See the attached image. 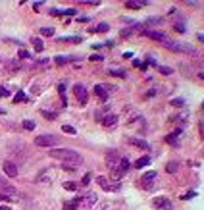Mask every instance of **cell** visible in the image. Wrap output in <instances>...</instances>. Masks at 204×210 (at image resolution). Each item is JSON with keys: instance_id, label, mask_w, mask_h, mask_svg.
Here are the masks:
<instances>
[{"instance_id": "42", "label": "cell", "mask_w": 204, "mask_h": 210, "mask_svg": "<svg viewBox=\"0 0 204 210\" xmlns=\"http://www.w3.org/2000/svg\"><path fill=\"white\" fill-rule=\"evenodd\" d=\"M175 31H185V25H179V23H177V25H175Z\"/></svg>"}, {"instance_id": "32", "label": "cell", "mask_w": 204, "mask_h": 210, "mask_svg": "<svg viewBox=\"0 0 204 210\" xmlns=\"http://www.w3.org/2000/svg\"><path fill=\"white\" fill-rule=\"evenodd\" d=\"M110 73H112V75H119V77H125V71H123V70H110Z\"/></svg>"}, {"instance_id": "35", "label": "cell", "mask_w": 204, "mask_h": 210, "mask_svg": "<svg viewBox=\"0 0 204 210\" xmlns=\"http://www.w3.org/2000/svg\"><path fill=\"white\" fill-rule=\"evenodd\" d=\"M172 104H173V106H183V104H185V100H183V98H179V100L175 98V100H172Z\"/></svg>"}, {"instance_id": "30", "label": "cell", "mask_w": 204, "mask_h": 210, "mask_svg": "<svg viewBox=\"0 0 204 210\" xmlns=\"http://www.w3.org/2000/svg\"><path fill=\"white\" fill-rule=\"evenodd\" d=\"M42 116L46 120H56V114L54 112H46V110H42Z\"/></svg>"}, {"instance_id": "29", "label": "cell", "mask_w": 204, "mask_h": 210, "mask_svg": "<svg viewBox=\"0 0 204 210\" xmlns=\"http://www.w3.org/2000/svg\"><path fill=\"white\" fill-rule=\"evenodd\" d=\"M21 100H25V93L23 91H17V95L14 96V102H21Z\"/></svg>"}, {"instance_id": "9", "label": "cell", "mask_w": 204, "mask_h": 210, "mask_svg": "<svg viewBox=\"0 0 204 210\" xmlns=\"http://www.w3.org/2000/svg\"><path fill=\"white\" fill-rule=\"evenodd\" d=\"M181 133H183V129H181V127H177V129L173 131V133L166 135V143H168V145H172V147H177V137H179Z\"/></svg>"}, {"instance_id": "22", "label": "cell", "mask_w": 204, "mask_h": 210, "mask_svg": "<svg viewBox=\"0 0 204 210\" xmlns=\"http://www.w3.org/2000/svg\"><path fill=\"white\" fill-rule=\"evenodd\" d=\"M156 178V172L154 170H150V172H146V173H143V181L144 183H148V181H152Z\"/></svg>"}, {"instance_id": "15", "label": "cell", "mask_w": 204, "mask_h": 210, "mask_svg": "<svg viewBox=\"0 0 204 210\" xmlns=\"http://www.w3.org/2000/svg\"><path fill=\"white\" fill-rule=\"evenodd\" d=\"M166 172H168V173H175V172H179V162H177V160L168 162V166H166Z\"/></svg>"}, {"instance_id": "21", "label": "cell", "mask_w": 204, "mask_h": 210, "mask_svg": "<svg viewBox=\"0 0 204 210\" xmlns=\"http://www.w3.org/2000/svg\"><path fill=\"white\" fill-rule=\"evenodd\" d=\"M71 60H75L73 56H56V64H58V66H64V64H67V62H71Z\"/></svg>"}, {"instance_id": "20", "label": "cell", "mask_w": 204, "mask_h": 210, "mask_svg": "<svg viewBox=\"0 0 204 210\" xmlns=\"http://www.w3.org/2000/svg\"><path fill=\"white\" fill-rule=\"evenodd\" d=\"M131 143H133V145L135 147H139V149H150V145H148V143H146V141H143V139H131Z\"/></svg>"}, {"instance_id": "46", "label": "cell", "mask_w": 204, "mask_h": 210, "mask_svg": "<svg viewBox=\"0 0 204 210\" xmlns=\"http://www.w3.org/2000/svg\"><path fill=\"white\" fill-rule=\"evenodd\" d=\"M0 210H12L10 206H0Z\"/></svg>"}, {"instance_id": "4", "label": "cell", "mask_w": 204, "mask_h": 210, "mask_svg": "<svg viewBox=\"0 0 204 210\" xmlns=\"http://www.w3.org/2000/svg\"><path fill=\"white\" fill-rule=\"evenodd\" d=\"M152 204L160 210H172V201H169L168 197H156L152 201Z\"/></svg>"}, {"instance_id": "19", "label": "cell", "mask_w": 204, "mask_h": 210, "mask_svg": "<svg viewBox=\"0 0 204 210\" xmlns=\"http://www.w3.org/2000/svg\"><path fill=\"white\" fill-rule=\"evenodd\" d=\"M81 204V197H77L75 201H70V203H66V210H77V206Z\"/></svg>"}, {"instance_id": "39", "label": "cell", "mask_w": 204, "mask_h": 210, "mask_svg": "<svg viewBox=\"0 0 204 210\" xmlns=\"http://www.w3.org/2000/svg\"><path fill=\"white\" fill-rule=\"evenodd\" d=\"M41 6H42V2H35V4H33V10H35V12H39Z\"/></svg>"}, {"instance_id": "12", "label": "cell", "mask_w": 204, "mask_h": 210, "mask_svg": "<svg viewBox=\"0 0 204 210\" xmlns=\"http://www.w3.org/2000/svg\"><path fill=\"white\" fill-rule=\"evenodd\" d=\"M143 6H146L144 0H127L125 2V8H129V10H141Z\"/></svg>"}, {"instance_id": "3", "label": "cell", "mask_w": 204, "mask_h": 210, "mask_svg": "<svg viewBox=\"0 0 204 210\" xmlns=\"http://www.w3.org/2000/svg\"><path fill=\"white\" fill-rule=\"evenodd\" d=\"M35 145L41 149H50L54 145H58V139L54 135H39V137H35Z\"/></svg>"}, {"instance_id": "24", "label": "cell", "mask_w": 204, "mask_h": 210, "mask_svg": "<svg viewBox=\"0 0 204 210\" xmlns=\"http://www.w3.org/2000/svg\"><path fill=\"white\" fill-rule=\"evenodd\" d=\"M62 131H64V133H67V135H75L77 133V129L73 125H62Z\"/></svg>"}, {"instance_id": "13", "label": "cell", "mask_w": 204, "mask_h": 210, "mask_svg": "<svg viewBox=\"0 0 204 210\" xmlns=\"http://www.w3.org/2000/svg\"><path fill=\"white\" fill-rule=\"evenodd\" d=\"M106 160H108V166H114L116 162H119V156H118V152L116 150H110L106 154Z\"/></svg>"}, {"instance_id": "14", "label": "cell", "mask_w": 204, "mask_h": 210, "mask_svg": "<svg viewBox=\"0 0 204 210\" xmlns=\"http://www.w3.org/2000/svg\"><path fill=\"white\" fill-rule=\"evenodd\" d=\"M81 203H83L85 206H93V204L96 203V195H95V193H89L85 198H81Z\"/></svg>"}, {"instance_id": "26", "label": "cell", "mask_w": 204, "mask_h": 210, "mask_svg": "<svg viewBox=\"0 0 204 210\" xmlns=\"http://www.w3.org/2000/svg\"><path fill=\"white\" fill-rule=\"evenodd\" d=\"M41 35H42V37H52V35H54V29H52V27H42V29H41Z\"/></svg>"}, {"instance_id": "38", "label": "cell", "mask_w": 204, "mask_h": 210, "mask_svg": "<svg viewBox=\"0 0 204 210\" xmlns=\"http://www.w3.org/2000/svg\"><path fill=\"white\" fill-rule=\"evenodd\" d=\"M62 14H66V16H73V14H75V10H73V8H70V10H66V12H62Z\"/></svg>"}, {"instance_id": "23", "label": "cell", "mask_w": 204, "mask_h": 210, "mask_svg": "<svg viewBox=\"0 0 204 210\" xmlns=\"http://www.w3.org/2000/svg\"><path fill=\"white\" fill-rule=\"evenodd\" d=\"M108 29H110V25H108V23H100L98 27H95V29H90V33H96V31H98V33H106Z\"/></svg>"}, {"instance_id": "8", "label": "cell", "mask_w": 204, "mask_h": 210, "mask_svg": "<svg viewBox=\"0 0 204 210\" xmlns=\"http://www.w3.org/2000/svg\"><path fill=\"white\" fill-rule=\"evenodd\" d=\"M4 173L8 175V178H17V166H16L14 162L6 160V162H4Z\"/></svg>"}, {"instance_id": "10", "label": "cell", "mask_w": 204, "mask_h": 210, "mask_svg": "<svg viewBox=\"0 0 204 210\" xmlns=\"http://www.w3.org/2000/svg\"><path fill=\"white\" fill-rule=\"evenodd\" d=\"M102 125L104 127H112V125H116L118 124V114H108V116H102Z\"/></svg>"}, {"instance_id": "44", "label": "cell", "mask_w": 204, "mask_h": 210, "mask_svg": "<svg viewBox=\"0 0 204 210\" xmlns=\"http://www.w3.org/2000/svg\"><path fill=\"white\" fill-rule=\"evenodd\" d=\"M0 95H4V96H8V95H10V93H8V91H6V89H2V87H0Z\"/></svg>"}, {"instance_id": "43", "label": "cell", "mask_w": 204, "mask_h": 210, "mask_svg": "<svg viewBox=\"0 0 204 210\" xmlns=\"http://www.w3.org/2000/svg\"><path fill=\"white\" fill-rule=\"evenodd\" d=\"M154 95H156V91H154V89H152V91H148V93H146V95H144V96H146V98H148V96H154Z\"/></svg>"}, {"instance_id": "40", "label": "cell", "mask_w": 204, "mask_h": 210, "mask_svg": "<svg viewBox=\"0 0 204 210\" xmlns=\"http://www.w3.org/2000/svg\"><path fill=\"white\" fill-rule=\"evenodd\" d=\"M58 91L64 95V91H66V85H64V83H60V85H58Z\"/></svg>"}, {"instance_id": "2", "label": "cell", "mask_w": 204, "mask_h": 210, "mask_svg": "<svg viewBox=\"0 0 204 210\" xmlns=\"http://www.w3.org/2000/svg\"><path fill=\"white\" fill-rule=\"evenodd\" d=\"M162 45L166 48H169V50H173V52H185V54H195L197 52L192 45H187V42H181V41H173V39H169V37L162 42Z\"/></svg>"}, {"instance_id": "25", "label": "cell", "mask_w": 204, "mask_h": 210, "mask_svg": "<svg viewBox=\"0 0 204 210\" xmlns=\"http://www.w3.org/2000/svg\"><path fill=\"white\" fill-rule=\"evenodd\" d=\"M77 187H79V185H77L75 181H66V183H64V189H67V191H77Z\"/></svg>"}, {"instance_id": "6", "label": "cell", "mask_w": 204, "mask_h": 210, "mask_svg": "<svg viewBox=\"0 0 204 210\" xmlns=\"http://www.w3.org/2000/svg\"><path fill=\"white\" fill-rule=\"evenodd\" d=\"M143 35H144V37H150V39H154V41H160V42H164V41L168 39V35H166V33H160V31H152V29H143Z\"/></svg>"}, {"instance_id": "11", "label": "cell", "mask_w": 204, "mask_h": 210, "mask_svg": "<svg viewBox=\"0 0 204 210\" xmlns=\"http://www.w3.org/2000/svg\"><path fill=\"white\" fill-rule=\"evenodd\" d=\"M0 189H4L8 195H14V193H16V187L10 185V181L4 178V175H0Z\"/></svg>"}, {"instance_id": "28", "label": "cell", "mask_w": 204, "mask_h": 210, "mask_svg": "<svg viewBox=\"0 0 204 210\" xmlns=\"http://www.w3.org/2000/svg\"><path fill=\"white\" fill-rule=\"evenodd\" d=\"M158 71L164 73V75H172V73H173V70H172V68H168V66H160V68H158Z\"/></svg>"}, {"instance_id": "7", "label": "cell", "mask_w": 204, "mask_h": 210, "mask_svg": "<svg viewBox=\"0 0 204 210\" xmlns=\"http://www.w3.org/2000/svg\"><path fill=\"white\" fill-rule=\"evenodd\" d=\"M73 93H75V96L79 98V102H87V98H89V93H87V89L83 85H73Z\"/></svg>"}, {"instance_id": "45", "label": "cell", "mask_w": 204, "mask_h": 210, "mask_svg": "<svg viewBox=\"0 0 204 210\" xmlns=\"http://www.w3.org/2000/svg\"><path fill=\"white\" fill-rule=\"evenodd\" d=\"M195 195H197V193H195V191H192V193H187V195H185L183 198H191V197H195Z\"/></svg>"}, {"instance_id": "36", "label": "cell", "mask_w": 204, "mask_h": 210, "mask_svg": "<svg viewBox=\"0 0 204 210\" xmlns=\"http://www.w3.org/2000/svg\"><path fill=\"white\" fill-rule=\"evenodd\" d=\"M0 201H4V203H10V201H12V197H10V195H2V193H0Z\"/></svg>"}, {"instance_id": "27", "label": "cell", "mask_w": 204, "mask_h": 210, "mask_svg": "<svg viewBox=\"0 0 204 210\" xmlns=\"http://www.w3.org/2000/svg\"><path fill=\"white\" fill-rule=\"evenodd\" d=\"M23 129H27V131L35 129V121H33V120H25V121H23Z\"/></svg>"}, {"instance_id": "47", "label": "cell", "mask_w": 204, "mask_h": 210, "mask_svg": "<svg viewBox=\"0 0 204 210\" xmlns=\"http://www.w3.org/2000/svg\"><path fill=\"white\" fill-rule=\"evenodd\" d=\"M200 127H202V135H204V124H202V125H200Z\"/></svg>"}, {"instance_id": "17", "label": "cell", "mask_w": 204, "mask_h": 210, "mask_svg": "<svg viewBox=\"0 0 204 210\" xmlns=\"http://www.w3.org/2000/svg\"><path fill=\"white\" fill-rule=\"evenodd\" d=\"M152 160H150V156H141L137 162H135V168H144V166H148Z\"/></svg>"}, {"instance_id": "31", "label": "cell", "mask_w": 204, "mask_h": 210, "mask_svg": "<svg viewBox=\"0 0 204 210\" xmlns=\"http://www.w3.org/2000/svg\"><path fill=\"white\" fill-rule=\"evenodd\" d=\"M62 168H64L66 172H75L77 166H71V164H62Z\"/></svg>"}, {"instance_id": "1", "label": "cell", "mask_w": 204, "mask_h": 210, "mask_svg": "<svg viewBox=\"0 0 204 210\" xmlns=\"http://www.w3.org/2000/svg\"><path fill=\"white\" fill-rule=\"evenodd\" d=\"M50 158L62 160V164H71V166H81L83 164V156L77 150L71 149H50Z\"/></svg>"}, {"instance_id": "34", "label": "cell", "mask_w": 204, "mask_h": 210, "mask_svg": "<svg viewBox=\"0 0 204 210\" xmlns=\"http://www.w3.org/2000/svg\"><path fill=\"white\" fill-rule=\"evenodd\" d=\"M81 183H83V185H89V183H90V173L83 175V179H81Z\"/></svg>"}, {"instance_id": "33", "label": "cell", "mask_w": 204, "mask_h": 210, "mask_svg": "<svg viewBox=\"0 0 204 210\" xmlns=\"http://www.w3.org/2000/svg\"><path fill=\"white\" fill-rule=\"evenodd\" d=\"M19 58H31V52H27V50H19Z\"/></svg>"}, {"instance_id": "37", "label": "cell", "mask_w": 204, "mask_h": 210, "mask_svg": "<svg viewBox=\"0 0 204 210\" xmlns=\"http://www.w3.org/2000/svg\"><path fill=\"white\" fill-rule=\"evenodd\" d=\"M90 60H93V62H100L102 56H100V54H95V56H90Z\"/></svg>"}, {"instance_id": "18", "label": "cell", "mask_w": 204, "mask_h": 210, "mask_svg": "<svg viewBox=\"0 0 204 210\" xmlns=\"http://www.w3.org/2000/svg\"><path fill=\"white\" fill-rule=\"evenodd\" d=\"M31 42H33V46H35V52H42V50H44V42H42L41 39L33 37V39H31Z\"/></svg>"}, {"instance_id": "41", "label": "cell", "mask_w": 204, "mask_h": 210, "mask_svg": "<svg viewBox=\"0 0 204 210\" xmlns=\"http://www.w3.org/2000/svg\"><path fill=\"white\" fill-rule=\"evenodd\" d=\"M37 64H39V66H46V64H48V60H46V58H44V60H39Z\"/></svg>"}, {"instance_id": "5", "label": "cell", "mask_w": 204, "mask_h": 210, "mask_svg": "<svg viewBox=\"0 0 204 210\" xmlns=\"http://www.w3.org/2000/svg\"><path fill=\"white\" fill-rule=\"evenodd\" d=\"M96 181H98V185L102 187V189H106V191H118V189H119V183H114V185H112V183L104 178V175H98Z\"/></svg>"}, {"instance_id": "16", "label": "cell", "mask_w": 204, "mask_h": 210, "mask_svg": "<svg viewBox=\"0 0 204 210\" xmlns=\"http://www.w3.org/2000/svg\"><path fill=\"white\" fill-rule=\"evenodd\" d=\"M95 95H96L98 98H102V100H106V98H108L106 89H104V87H100V85H96V87H95Z\"/></svg>"}]
</instances>
